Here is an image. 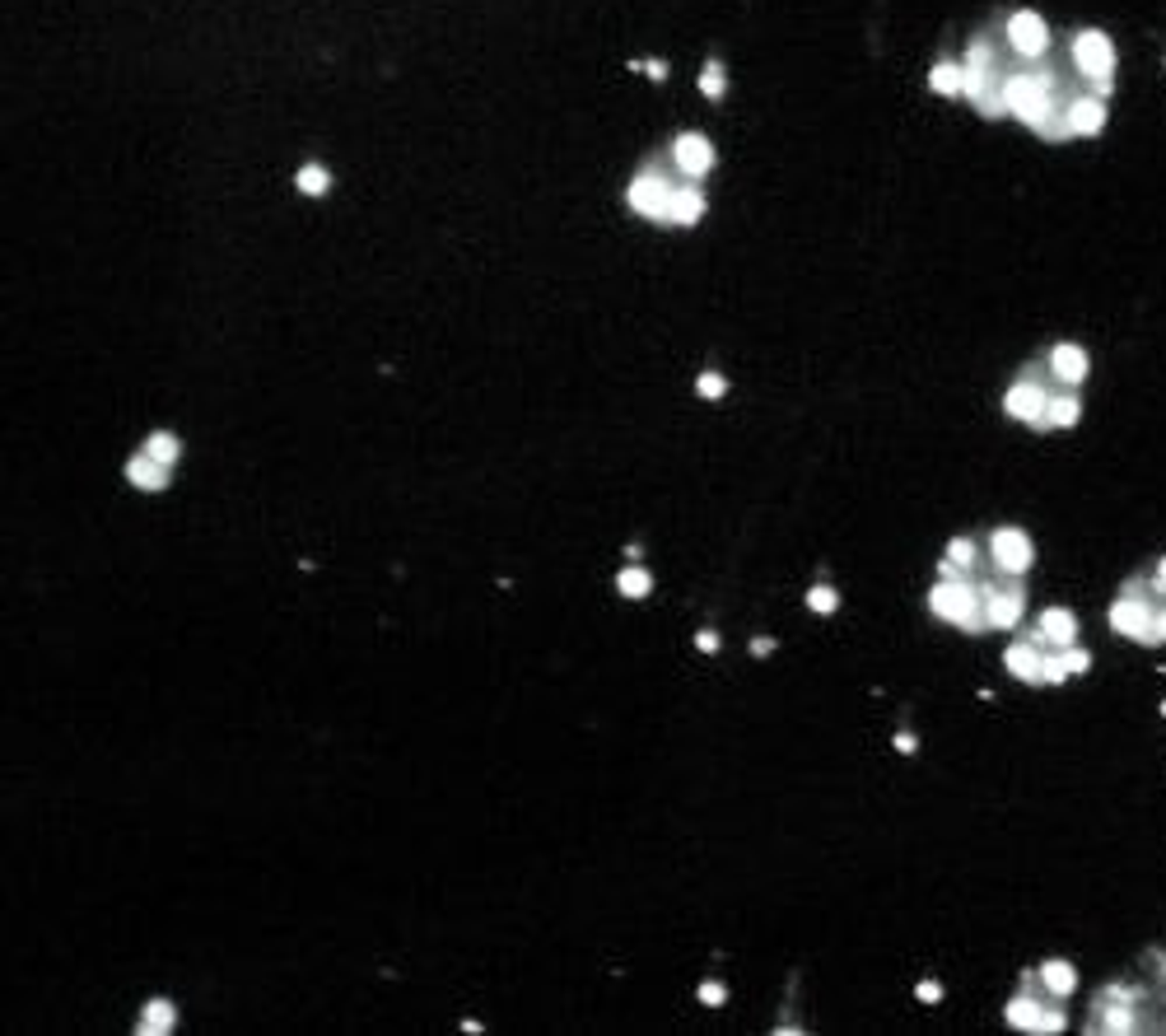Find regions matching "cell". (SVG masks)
Segmentation results:
<instances>
[{"mask_svg":"<svg viewBox=\"0 0 1166 1036\" xmlns=\"http://www.w3.org/2000/svg\"><path fill=\"white\" fill-rule=\"evenodd\" d=\"M929 612L938 617V621H947V626H956V631H966V636H985L989 631V621H985V588L980 584H971L966 574H956V579H938L929 588Z\"/></svg>","mask_w":1166,"mask_h":1036,"instance_id":"obj_1","label":"cell"},{"mask_svg":"<svg viewBox=\"0 0 1166 1036\" xmlns=\"http://www.w3.org/2000/svg\"><path fill=\"white\" fill-rule=\"evenodd\" d=\"M1115 42H1110V33H1101V28H1078L1073 38H1069V66H1073V76H1083V89H1091V93H1115Z\"/></svg>","mask_w":1166,"mask_h":1036,"instance_id":"obj_2","label":"cell"},{"mask_svg":"<svg viewBox=\"0 0 1166 1036\" xmlns=\"http://www.w3.org/2000/svg\"><path fill=\"white\" fill-rule=\"evenodd\" d=\"M672 182L658 173V168H644L630 187H625V206L639 215V220H649V225H667V211H672Z\"/></svg>","mask_w":1166,"mask_h":1036,"instance_id":"obj_3","label":"cell"},{"mask_svg":"<svg viewBox=\"0 0 1166 1036\" xmlns=\"http://www.w3.org/2000/svg\"><path fill=\"white\" fill-rule=\"evenodd\" d=\"M1004 38H1008L1012 52L1026 57V61H1045L1050 57V24L1036 9H1012L1008 24H1004Z\"/></svg>","mask_w":1166,"mask_h":1036,"instance_id":"obj_4","label":"cell"},{"mask_svg":"<svg viewBox=\"0 0 1166 1036\" xmlns=\"http://www.w3.org/2000/svg\"><path fill=\"white\" fill-rule=\"evenodd\" d=\"M1004 411H1008L1012 420H1022V425H1031V430H1050V388H1045V379H1017L1008 393H1004Z\"/></svg>","mask_w":1166,"mask_h":1036,"instance_id":"obj_5","label":"cell"},{"mask_svg":"<svg viewBox=\"0 0 1166 1036\" xmlns=\"http://www.w3.org/2000/svg\"><path fill=\"white\" fill-rule=\"evenodd\" d=\"M1026 612V588L1022 574H1004V584H985V621L989 631H1012Z\"/></svg>","mask_w":1166,"mask_h":1036,"instance_id":"obj_6","label":"cell"},{"mask_svg":"<svg viewBox=\"0 0 1166 1036\" xmlns=\"http://www.w3.org/2000/svg\"><path fill=\"white\" fill-rule=\"evenodd\" d=\"M989 556H994V569L999 574H1026L1031 560H1036V547L1022 528H994L989 533Z\"/></svg>","mask_w":1166,"mask_h":1036,"instance_id":"obj_7","label":"cell"},{"mask_svg":"<svg viewBox=\"0 0 1166 1036\" xmlns=\"http://www.w3.org/2000/svg\"><path fill=\"white\" fill-rule=\"evenodd\" d=\"M1045 369H1050V379L1059 383V388H1083L1091 374V355L1078 346V341H1055L1050 350H1045Z\"/></svg>","mask_w":1166,"mask_h":1036,"instance_id":"obj_8","label":"cell"},{"mask_svg":"<svg viewBox=\"0 0 1166 1036\" xmlns=\"http://www.w3.org/2000/svg\"><path fill=\"white\" fill-rule=\"evenodd\" d=\"M1064 122H1069V136H1073V141H1078V136H1101V131H1106V93H1091V89L1069 93Z\"/></svg>","mask_w":1166,"mask_h":1036,"instance_id":"obj_9","label":"cell"},{"mask_svg":"<svg viewBox=\"0 0 1166 1036\" xmlns=\"http://www.w3.org/2000/svg\"><path fill=\"white\" fill-rule=\"evenodd\" d=\"M1096 1018L1088 1023V1032H1110V1036H1134L1143 1023H1139V1004H1124V999H1106L1096 994Z\"/></svg>","mask_w":1166,"mask_h":1036,"instance_id":"obj_10","label":"cell"},{"mask_svg":"<svg viewBox=\"0 0 1166 1036\" xmlns=\"http://www.w3.org/2000/svg\"><path fill=\"white\" fill-rule=\"evenodd\" d=\"M1031 639L1045 644V649H1069V644H1078V617H1073L1069 607H1045V612L1036 617Z\"/></svg>","mask_w":1166,"mask_h":1036,"instance_id":"obj_11","label":"cell"},{"mask_svg":"<svg viewBox=\"0 0 1166 1036\" xmlns=\"http://www.w3.org/2000/svg\"><path fill=\"white\" fill-rule=\"evenodd\" d=\"M672 163L696 182V178H704L709 168H714V145H709V136H700V131H682L677 141H672Z\"/></svg>","mask_w":1166,"mask_h":1036,"instance_id":"obj_12","label":"cell"},{"mask_svg":"<svg viewBox=\"0 0 1166 1036\" xmlns=\"http://www.w3.org/2000/svg\"><path fill=\"white\" fill-rule=\"evenodd\" d=\"M1004 663H1008V672L1017 677V682H1026V687H1045L1040 682V663H1045V644H1036L1031 636L1012 639L1008 654H1004Z\"/></svg>","mask_w":1166,"mask_h":1036,"instance_id":"obj_13","label":"cell"},{"mask_svg":"<svg viewBox=\"0 0 1166 1036\" xmlns=\"http://www.w3.org/2000/svg\"><path fill=\"white\" fill-rule=\"evenodd\" d=\"M122 477L131 481L136 490H150V495H155V490H163V485H168V463H159V458H150V453L141 449V453L122 467Z\"/></svg>","mask_w":1166,"mask_h":1036,"instance_id":"obj_14","label":"cell"},{"mask_svg":"<svg viewBox=\"0 0 1166 1036\" xmlns=\"http://www.w3.org/2000/svg\"><path fill=\"white\" fill-rule=\"evenodd\" d=\"M1040 985H1045V994L1069 999V994L1078 990V966H1073V961H1064V957H1050V961L1040 966Z\"/></svg>","mask_w":1166,"mask_h":1036,"instance_id":"obj_15","label":"cell"},{"mask_svg":"<svg viewBox=\"0 0 1166 1036\" xmlns=\"http://www.w3.org/2000/svg\"><path fill=\"white\" fill-rule=\"evenodd\" d=\"M1045 999H1050V994H1036V990L1012 994L1008 1009H1004V1013H1008V1028H1017V1032H1036V1018H1040Z\"/></svg>","mask_w":1166,"mask_h":1036,"instance_id":"obj_16","label":"cell"},{"mask_svg":"<svg viewBox=\"0 0 1166 1036\" xmlns=\"http://www.w3.org/2000/svg\"><path fill=\"white\" fill-rule=\"evenodd\" d=\"M1050 430H1073L1078 420H1083V398H1078V388H1059V393H1050Z\"/></svg>","mask_w":1166,"mask_h":1036,"instance_id":"obj_17","label":"cell"},{"mask_svg":"<svg viewBox=\"0 0 1166 1036\" xmlns=\"http://www.w3.org/2000/svg\"><path fill=\"white\" fill-rule=\"evenodd\" d=\"M700 215H704V192H696V187H677V192H672V211H667V225H682V229H691V225H700Z\"/></svg>","mask_w":1166,"mask_h":1036,"instance_id":"obj_18","label":"cell"},{"mask_svg":"<svg viewBox=\"0 0 1166 1036\" xmlns=\"http://www.w3.org/2000/svg\"><path fill=\"white\" fill-rule=\"evenodd\" d=\"M929 89L933 93H942V98H956L961 89H966V66H956V61H938L929 71Z\"/></svg>","mask_w":1166,"mask_h":1036,"instance_id":"obj_19","label":"cell"},{"mask_svg":"<svg viewBox=\"0 0 1166 1036\" xmlns=\"http://www.w3.org/2000/svg\"><path fill=\"white\" fill-rule=\"evenodd\" d=\"M173 1023H177L173 1004H168V999H150V1004H145V1018L136 1023V1032H141V1036H163V1032H173Z\"/></svg>","mask_w":1166,"mask_h":1036,"instance_id":"obj_20","label":"cell"},{"mask_svg":"<svg viewBox=\"0 0 1166 1036\" xmlns=\"http://www.w3.org/2000/svg\"><path fill=\"white\" fill-rule=\"evenodd\" d=\"M617 593L621 598H649L653 593V574L644 565H625L621 574H617Z\"/></svg>","mask_w":1166,"mask_h":1036,"instance_id":"obj_21","label":"cell"},{"mask_svg":"<svg viewBox=\"0 0 1166 1036\" xmlns=\"http://www.w3.org/2000/svg\"><path fill=\"white\" fill-rule=\"evenodd\" d=\"M295 187H299L304 196H327V192H331V173H327L322 163H304V168L295 173Z\"/></svg>","mask_w":1166,"mask_h":1036,"instance_id":"obj_22","label":"cell"},{"mask_svg":"<svg viewBox=\"0 0 1166 1036\" xmlns=\"http://www.w3.org/2000/svg\"><path fill=\"white\" fill-rule=\"evenodd\" d=\"M1073 677V668H1069V658H1064V649H1045V663H1040V682L1045 687H1064Z\"/></svg>","mask_w":1166,"mask_h":1036,"instance_id":"obj_23","label":"cell"},{"mask_svg":"<svg viewBox=\"0 0 1166 1036\" xmlns=\"http://www.w3.org/2000/svg\"><path fill=\"white\" fill-rule=\"evenodd\" d=\"M145 453L173 467V463H177V453H182V444H177V434H168V430H155V434L145 439Z\"/></svg>","mask_w":1166,"mask_h":1036,"instance_id":"obj_24","label":"cell"},{"mask_svg":"<svg viewBox=\"0 0 1166 1036\" xmlns=\"http://www.w3.org/2000/svg\"><path fill=\"white\" fill-rule=\"evenodd\" d=\"M1064 1032V999H1045V1009H1040V1018H1036V1032L1031 1036H1059Z\"/></svg>","mask_w":1166,"mask_h":1036,"instance_id":"obj_25","label":"cell"},{"mask_svg":"<svg viewBox=\"0 0 1166 1036\" xmlns=\"http://www.w3.org/2000/svg\"><path fill=\"white\" fill-rule=\"evenodd\" d=\"M803 603H807V607H812L817 617H831V612H840V593H836L831 584H812Z\"/></svg>","mask_w":1166,"mask_h":1036,"instance_id":"obj_26","label":"cell"},{"mask_svg":"<svg viewBox=\"0 0 1166 1036\" xmlns=\"http://www.w3.org/2000/svg\"><path fill=\"white\" fill-rule=\"evenodd\" d=\"M700 93H704V98H714V103H718V98L728 93V80H723V61H714V57L704 61V71H700Z\"/></svg>","mask_w":1166,"mask_h":1036,"instance_id":"obj_27","label":"cell"},{"mask_svg":"<svg viewBox=\"0 0 1166 1036\" xmlns=\"http://www.w3.org/2000/svg\"><path fill=\"white\" fill-rule=\"evenodd\" d=\"M947 560L966 574V569H975V560H980V547H975V537H952L947 542Z\"/></svg>","mask_w":1166,"mask_h":1036,"instance_id":"obj_28","label":"cell"},{"mask_svg":"<svg viewBox=\"0 0 1166 1036\" xmlns=\"http://www.w3.org/2000/svg\"><path fill=\"white\" fill-rule=\"evenodd\" d=\"M696 393H700V398H709V401H718L723 393H728V379H723V374H714V369H704V374L696 379Z\"/></svg>","mask_w":1166,"mask_h":1036,"instance_id":"obj_29","label":"cell"},{"mask_svg":"<svg viewBox=\"0 0 1166 1036\" xmlns=\"http://www.w3.org/2000/svg\"><path fill=\"white\" fill-rule=\"evenodd\" d=\"M1158 644H1166V598L1158 603V612H1153V631L1143 639V649H1158Z\"/></svg>","mask_w":1166,"mask_h":1036,"instance_id":"obj_30","label":"cell"},{"mask_svg":"<svg viewBox=\"0 0 1166 1036\" xmlns=\"http://www.w3.org/2000/svg\"><path fill=\"white\" fill-rule=\"evenodd\" d=\"M1064 658H1069V668H1073V677H1078V672H1088V668H1091V654H1088V649H1083V644H1069V649H1064Z\"/></svg>","mask_w":1166,"mask_h":1036,"instance_id":"obj_31","label":"cell"},{"mask_svg":"<svg viewBox=\"0 0 1166 1036\" xmlns=\"http://www.w3.org/2000/svg\"><path fill=\"white\" fill-rule=\"evenodd\" d=\"M700 999H704V1004H723V999H728V990H723L718 980H704V985H700Z\"/></svg>","mask_w":1166,"mask_h":1036,"instance_id":"obj_32","label":"cell"},{"mask_svg":"<svg viewBox=\"0 0 1166 1036\" xmlns=\"http://www.w3.org/2000/svg\"><path fill=\"white\" fill-rule=\"evenodd\" d=\"M915 994H920L924 1004H933V999H942V985H938V980H920V990H915Z\"/></svg>","mask_w":1166,"mask_h":1036,"instance_id":"obj_33","label":"cell"},{"mask_svg":"<svg viewBox=\"0 0 1166 1036\" xmlns=\"http://www.w3.org/2000/svg\"><path fill=\"white\" fill-rule=\"evenodd\" d=\"M644 76H649L653 84H663V80H667V61H649V66H644Z\"/></svg>","mask_w":1166,"mask_h":1036,"instance_id":"obj_34","label":"cell"},{"mask_svg":"<svg viewBox=\"0 0 1166 1036\" xmlns=\"http://www.w3.org/2000/svg\"><path fill=\"white\" fill-rule=\"evenodd\" d=\"M696 649H700V654H714V649H718V636H714V631H700Z\"/></svg>","mask_w":1166,"mask_h":1036,"instance_id":"obj_35","label":"cell"},{"mask_svg":"<svg viewBox=\"0 0 1166 1036\" xmlns=\"http://www.w3.org/2000/svg\"><path fill=\"white\" fill-rule=\"evenodd\" d=\"M752 654H756V658L775 654V639H770V636H756V639H752Z\"/></svg>","mask_w":1166,"mask_h":1036,"instance_id":"obj_36","label":"cell"},{"mask_svg":"<svg viewBox=\"0 0 1166 1036\" xmlns=\"http://www.w3.org/2000/svg\"><path fill=\"white\" fill-rule=\"evenodd\" d=\"M1153 584H1158V593H1162V598H1166V556L1158 560V565H1153Z\"/></svg>","mask_w":1166,"mask_h":1036,"instance_id":"obj_37","label":"cell"},{"mask_svg":"<svg viewBox=\"0 0 1166 1036\" xmlns=\"http://www.w3.org/2000/svg\"><path fill=\"white\" fill-rule=\"evenodd\" d=\"M1162 715H1166V701H1162Z\"/></svg>","mask_w":1166,"mask_h":1036,"instance_id":"obj_38","label":"cell"},{"mask_svg":"<svg viewBox=\"0 0 1166 1036\" xmlns=\"http://www.w3.org/2000/svg\"><path fill=\"white\" fill-rule=\"evenodd\" d=\"M1162 971H1166V961H1162Z\"/></svg>","mask_w":1166,"mask_h":1036,"instance_id":"obj_39","label":"cell"}]
</instances>
